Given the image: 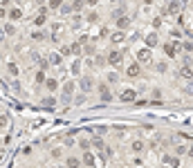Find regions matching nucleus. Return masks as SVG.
<instances>
[{
	"mask_svg": "<svg viewBox=\"0 0 193 168\" xmlns=\"http://www.w3.org/2000/svg\"><path fill=\"white\" fill-rule=\"evenodd\" d=\"M137 61H139V63H144V65H151V63H153V54H151V49H148V47L139 49V52H137Z\"/></svg>",
	"mask_w": 193,
	"mask_h": 168,
	"instance_id": "f257e3e1",
	"label": "nucleus"
},
{
	"mask_svg": "<svg viewBox=\"0 0 193 168\" xmlns=\"http://www.w3.org/2000/svg\"><path fill=\"white\" fill-rule=\"evenodd\" d=\"M164 164H166L168 168H180V164H182V161L175 157V155H164Z\"/></svg>",
	"mask_w": 193,
	"mask_h": 168,
	"instance_id": "f03ea898",
	"label": "nucleus"
},
{
	"mask_svg": "<svg viewBox=\"0 0 193 168\" xmlns=\"http://www.w3.org/2000/svg\"><path fill=\"white\" fill-rule=\"evenodd\" d=\"M119 99H121L124 103H133V101H135V90H121Z\"/></svg>",
	"mask_w": 193,
	"mask_h": 168,
	"instance_id": "7ed1b4c3",
	"label": "nucleus"
},
{
	"mask_svg": "<svg viewBox=\"0 0 193 168\" xmlns=\"http://www.w3.org/2000/svg\"><path fill=\"white\" fill-rule=\"evenodd\" d=\"M108 63H110V65H119V63H121V52L112 49L110 54H108Z\"/></svg>",
	"mask_w": 193,
	"mask_h": 168,
	"instance_id": "20e7f679",
	"label": "nucleus"
},
{
	"mask_svg": "<svg viewBox=\"0 0 193 168\" xmlns=\"http://www.w3.org/2000/svg\"><path fill=\"white\" fill-rule=\"evenodd\" d=\"M180 9H182V0H171V5H168L166 14H178Z\"/></svg>",
	"mask_w": 193,
	"mask_h": 168,
	"instance_id": "39448f33",
	"label": "nucleus"
},
{
	"mask_svg": "<svg viewBox=\"0 0 193 168\" xmlns=\"http://www.w3.org/2000/svg\"><path fill=\"white\" fill-rule=\"evenodd\" d=\"M180 76H182V79H186V81H191V79H193V67H189V65L180 67Z\"/></svg>",
	"mask_w": 193,
	"mask_h": 168,
	"instance_id": "423d86ee",
	"label": "nucleus"
},
{
	"mask_svg": "<svg viewBox=\"0 0 193 168\" xmlns=\"http://www.w3.org/2000/svg\"><path fill=\"white\" fill-rule=\"evenodd\" d=\"M160 43V38H157V34H148V36H146V47H155V45Z\"/></svg>",
	"mask_w": 193,
	"mask_h": 168,
	"instance_id": "0eeeda50",
	"label": "nucleus"
},
{
	"mask_svg": "<svg viewBox=\"0 0 193 168\" xmlns=\"http://www.w3.org/2000/svg\"><path fill=\"white\" fill-rule=\"evenodd\" d=\"M139 63H133V65H128V69H126V74L128 76H139Z\"/></svg>",
	"mask_w": 193,
	"mask_h": 168,
	"instance_id": "6e6552de",
	"label": "nucleus"
},
{
	"mask_svg": "<svg viewBox=\"0 0 193 168\" xmlns=\"http://www.w3.org/2000/svg\"><path fill=\"white\" fill-rule=\"evenodd\" d=\"M117 27H119V29L130 27V18H128V16H119V18H117Z\"/></svg>",
	"mask_w": 193,
	"mask_h": 168,
	"instance_id": "1a4fd4ad",
	"label": "nucleus"
},
{
	"mask_svg": "<svg viewBox=\"0 0 193 168\" xmlns=\"http://www.w3.org/2000/svg\"><path fill=\"white\" fill-rule=\"evenodd\" d=\"M99 92H101V99H103V101H110V99H112V94L108 92L106 83H99Z\"/></svg>",
	"mask_w": 193,
	"mask_h": 168,
	"instance_id": "9d476101",
	"label": "nucleus"
},
{
	"mask_svg": "<svg viewBox=\"0 0 193 168\" xmlns=\"http://www.w3.org/2000/svg\"><path fill=\"white\" fill-rule=\"evenodd\" d=\"M83 164H86V166H94V155L90 153V150L83 153Z\"/></svg>",
	"mask_w": 193,
	"mask_h": 168,
	"instance_id": "9b49d317",
	"label": "nucleus"
},
{
	"mask_svg": "<svg viewBox=\"0 0 193 168\" xmlns=\"http://www.w3.org/2000/svg\"><path fill=\"white\" fill-rule=\"evenodd\" d=\"M110 40H112V43H124V40H126V34H124V32H115L110 36Z\"/></svg>",
	"mask_w": 193,
	"mask_h": 168,
	"instance_id": "f8f14e48",
	"label": "nucleus"
},
{
	"mask_svg": "<svg viewBox=\"0 0 193 168\" xmlns=\"http://www.w3.org/2000/svg\"><path fill=\"white\" fill-rule=\"evenodd\" d=\"M164 52H166V56H171V59H173L175 54H178V49H175V45H173V43H166V45H164Z\"/></svg>",
	"mask_w": 193,
	"mask_h": 168,
	"instance_id": "ddd939ff",
	"label": "nucleus"
},
{
	"mask_svg": "<svg viewBox=\"0 0 193 168\" xmlns=\"http://www.w3.org/2000/svg\"><path fill=\"white\" fill-rule=\"evenodd\" d=\"M81 90H83V92H90V90H92V81H90L88 76L81 79Z\"/></svg>",
	"mask_w": 193,
	"mask_h": 168,
	"instance_id": "4468645a",
	"label": "nucleus"
},
{
	"mask_svg": "<svg viewBox=\"0 0 193 168\" xmlns=\"http://www.w3.org/2000/svg\"><path fill=\"white\" fill-rule=\"evenodd\" d=\"M130 148H133L135 153H141V150H144V141H141V139H135V141L130 143Z\"/></svg>",
	"mask_w": 193,
	"mask_h": 168,
	"instance_id": "2eb2a0df",
	"label": "nucleus"
},
{
	"mask_svg": "<svg viewBox=\"0 0 193 168\" xmlns=\"http://www.w3.org/2000/svg\"><path fill=\"white\" fill-rule=\"evenodd\" d=\"M9 16H11V20H20L22 18V9H18V7H14L9 11Z\"/></svg>",
	"mask_w": 193,
	"mask_h": 168,
	"instance_id": "dca6fc26",
	"label": "nucleus"
},
{
	"mask_svg": "<svg viewBox=\"0 0 193 168\" xmlns=\"http://www.w3.org/2000/svg\"><path fill=\"white\" fill-rule=\"evenodd\" d=\"M81 166V159H76V157H67V168H79Z\"/></svg>",
	"mask_w": 193,
	"mask_h": 168,
	"instance_id": "f3484780",
	"label": "nucleus"
},
{
	"mask_svg": "<svg viewBox=\"0 0 193 168\" xmlns=\"http://www.w3.org/2000/svg\"><path fill=\"white\" fill-rule=\"evenodd\" d=\"M45 85H47V90H49V92H54L56 88H59V83H56V79H47V81H45Z\"/></svg>",
	"mask_w": 193,
	"mask_h": 168,
	"instance_id": "a211bd4d",
	"label": "nucleus"
},
{
	"mask_svg": "<svg viewBox=\"0 0 193 168\" xmlns=\"http://www.w3.org/2000/svg\"><path fill=\"white\" fill-rule=\"evenodd\" d=\"M70 54L79 56V54H81V45H79V43H72V45H70Z\"/></svg>",
	"mask_w": 193,
	"mask_h": 168,
	"instance_id": "6ab92c4d",
	"label": "nucleus"
},
{
	"mask_svg": "<svg viewBox=\"0 0 193 168\" xmlns=\"http://www.w3.org/2000/svg\"><path fill=\"white\" fill-rule=\"evenodd\" d=\"M74 92V83H65V88H63V94H65V99Z\"/></svg>",
	"mask_w": 193,
	"mask_h": 168,
	"instance_id": "aec40b11",
	"label": "nucleus"
},
{
	"mask_svg": "<svg viewBox=\"0 0 193 168\" xmlns=\"http://www.w3.org/2000/svg\"><path fill=\"white\" fill-rule=\"evenodd\" d=\"M79 146H81L83 150H88L90 148V139L88 137H81V139H79Z\"/></svg>",
	"mask_w": 193,
	"mask_h": 168,
	"instance_id": "412c9836",
	"label": "nucleus"
},
{
	"mask_svg": "<svg viewBox=\"0 0 193 168\" xmlns=\"http://www.w3.org/2000/svg\"><path fill=\"white\" fill-rule=\"evenodd\" d=\"M72 74H74V76L81 74V65H79V63H72Z\"/></svg>",
	"mask_w": 193,
	"mask_h": 168,
	"instance_id": "4be33fe9",
	"label": "nucleus"
},
{
	"mask_svg": "<svg viewBox=\"0 0 193 168\" xmlns=\"http://www.w3.org/2000/svg\"><path fill=\"white\" fill-rule=\"evenodd\" d=\"M49 63H54V65H59V63H61V54H52V56H49Z\"/></svg>",
	"mask_w": 193,
	"mask_h": 168,
	"instance_id": "5701e85b",
	"label": "nucleus"
},
{
	"mask_svg": "<svg viewBox=\"0 0 193 168\" xmlns=\"http://www.w3.org/2000/svg\"><path fill=\"white\" fill-rule=\"evenodd\" d=\"M61 5H63V0H49V7L52 9H59Z\"/></svg>",
	"mask_w": 193,
	"mask_h": 168,
	"instance_id": "b1692460",
	"label": "nucleus"
},
{
	"mask_svg": "<svg viewBox=\"0 0 193 168\" xmlns=\"http://www.w3.org/2000/svg\"><path fill=\"white\" fill-rule=\"evenodd\" d=\"M34 22H36V25H43L45 22V14H38L36 18H34Z\"/></svg>",
	"mask_w": 193,
	"mask_h": 168,
	"instance_id": "393cba45",
	"label": "nucleus"
},
{
	"mask_svg": "<svg viewBox=\"0 0 193 168\" xmlns=\"http://www.w3.org/2000/svg\"><path fill=\"white\" fill-rule=\"evenodd\" d=\"M72 9H74V11H81L83 9V2H81V0H76V2L72 5Z\"/></svg>",
	"mask_w": 193,
	"mask_h": 168,
	"instance_id": "a878e982",
	"label": "nucleus"
},
{
	"mask_svg": "<svg viewBox=\"0 0 193 168\" xmlns=\"http://www.w3.org/2000/svg\"><path fill=\"white\" fill-rule=\"evenodd\" d=\"M182 49H186V52H193V43H184V45H182Z\"/></svg>",
	"mask_w": 193,
	"mask_h": 168,
	"instance_id": "bb28decb",
	"label": "nucleus"
},
{
	"mask_svg": "<svg viewBox=\"0 0 193 168\" xmlns=\"http://www.w3.org/2000/svg\"><path fill=\"white\" fill-rule=\"evenodd\" d=\"M166 67H168L166 63H160V65H157V72H166Z\"/></svg>",
	"mask_w": 193,
	"mask_h": 168,
	"instance_id": "cd10ccee",
	"label": "nucleus"
},
{
	"mask_svg": "<svg viewBox=\"0 0 193 168\" xmlns=\"http://www.w3.org/2000/svg\"><path fill=\"white\" fill-rule=\"evenodd\" d=\"M43 81H45V76H43V72H38V74H36V83H43Z\"/></svg>",
	"mask_w": 193,
	"mask_h": 168,
	"instance_id": "c85d7f7f",
	"label": "nucleus"
},
{
	"mask_svg": "<svg viewBox=\"0 0 193 168\" xmlns=\"http://www.w3.org/2000/svg\"><path fill=\"white\" fill-rule=\"evenodd\" d=\"M2 126H7V117H5V114H0V128H2Z\"/></svg>",
	"mask_w": 193,
	"mask_h": 168,
	"instance_id": "c756f323",
	"label": "nucleus"
},
{
	"mask_svg": "<svg viewBox=\"0 0 193 168\" xmlns=\"http://www.w3.org/2000/svg\"><path fill=\"white\" fill-rule=\"evenodd\" d=\"M52 157H61V148H54L52 150Z\"/></svg>",
	"mask_w": 193,
	"mask_h": 168,
	"instance_id": "7c9ffc66",
	"label": "nucleus"
},
{
	"mask_svg": "<svg viewBox=\"0 0 193 168\" xmlns=\"http://www.w3.org/2000/svg\"><path fill=\"white\" fill-rule=\"evenodd\" d=\"M79 45H88V36H81V38H79Z\"/></svg>",
	"mask_w": 193,
	"mask_h": 168,
	"instance_id": "2f4dec72",
	"label": "nucleus"
},
{
	"mask_svg": "<svg viewBox=\"0 0 193 168\" xmlns=\"http://www.w3.org/2000/svg\"><path fill=\"white\" fill-rule=\"evenodd\" d=\"M5 32H7V34H14L16 29H14V25H7V27H5Z\"/></svg>",
	"mask_w": 193,
	"mask_h": 168,
	"instance_id": "473e14b6",
	"label": "nucleus"
},
{
	"mask_svg": "<svg viewBox=\"0 0 193 168\" xmlns=\"http://www.w3.org/2000/svg\"><path fill=\"white\" fill-rule=\"evenodd\" d=\"M175 150H178V155H184V153H186V148H184V146H178Z\"/></svg>",
	"mask_w": 193,
	"mask_h": 168,
	"instance_id": "72a5a7b5",
	"label": "nucleus"
},
{
	"mask_svg": "<svg viewBox=\"0 0 193 168\" xmlns=\"http://www.w3.org/2000/svg\"><path fill=\"white\" fill-rule=\"evenodd\" d=\"M7 16V11H5V7H0V18H5Z\"/></svg>",
	"mask_w": 193,
	"mask_h": 168,
	"instance_id": "f704fd0d",
	"label": "nucleus"
},
{
	"mask_svg": "<svg viewBox=\"0 0 193 168\" xmlns=\"http://www.w3.org/2000/svg\"><path fill=\"white\" fill-rule=\"evenodd\" d=\"M189 155H191V157H193V143H191V148H189Z\"/></svg>",
	"mask_w": 193,
	"mask_h": 168,
	"instance_id": "c9c22d12",
	"label": "nucleus"
},
{
	"mask_svg": "<svg viewBox=\"0 0 193 168\" xmlns=\"http://www.w3.org/2000/svg\"><path fill=\"white\" fill-rule=\"evenodd\" d=\"M38 2H41V0H38Z\"/></svg>",
	"mask_w": 193,
	"mask_h": 168,
	"instance_id": "e433bc0d",
	"label": "nucleus"
},
{
	"mask_svg": "<svg viewBox=\"0 0 193 168\" xmlns=\"http://www.w3.org/2000/svg\"><path fill=\"white\" fill-rule=\"evenodd\" d=\"M166 168H168V166H166Z\"/></svg>",
	"mask_w": 193,
	"mask_h": 168,
	"instance_id": "4c0bfd02",
	"label": "nucleus"
}]
</instances>
